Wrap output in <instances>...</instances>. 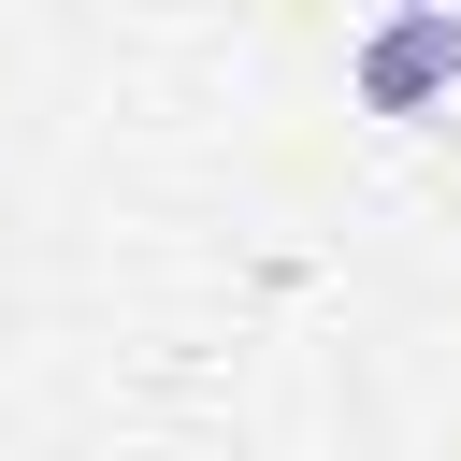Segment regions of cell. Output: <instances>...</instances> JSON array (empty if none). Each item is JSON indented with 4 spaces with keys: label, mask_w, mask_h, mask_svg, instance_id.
<instances>
[{
    "label": "cell",
    "mask_w": 461,
    "mask_h": 461,
    "mask_svg": "<svg viewBox=\"0 0 461 461\" xmlns=\"http://www.w3.org/2000/svg\"><path fill=\"white\" fill-rule=\"evenodd\" d=\"M432 86H461V14H389V29L360 43V101H375V115H418Z\"/></svg>",
    "instance_id": "obj_1"
}]
</instances>
